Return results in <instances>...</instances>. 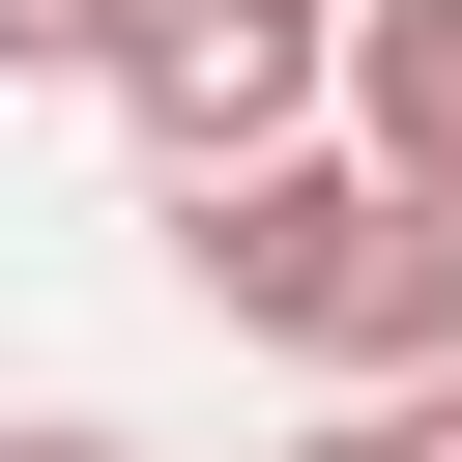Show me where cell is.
<instances>
[{"mask_svg": "<svg viewBox=\"0 0 462 462\" xmlns=\"http://www.w3.org/2000/svg\"><path fill=\"white\" fill-rule=\"evenodd\" d=\"M173 289L231 318V346H289V375H462V231L433 202H375L346 144H260V173H173Z\"/></svg>", "mask_w": 462, "mask_h": 462, "instance_id": "1", "label": "cell"}, {"mask_svg": "<svg viewBox=\"0 0 462 462\" xmlns=\"http://www.w3.org/2000/svg\"><path fill=\"white\" fill-rule=\"evenodd\" d=\"M116 116H144L173 173H260V144L318 116V29H202V0H144V29H116Z\"/></svg>", "mask_w": 462, "mask_h": 462, "instance_id": "2", "label": "cell"}, {"mask_svg": "<svg viewBox=\"0 0 462 462\" xmlns=\"http://www.w3.org/2000/svg\"><path fill=\"white\" fill-rule=\"evenodd\" d=\"M318 87H346V173L462 231V0H346V29H318Z\"/></svg>", "mask_w": 462, "mask_h": 462, "instance_id": "3", "label": "cell"}, {"mask_svg": "<svg viewBox=\"0 0 462 462\" xmlns=\"http://www.w3.org/2000/svg\"><path fill=\"white\" fill-rule=\"evenodd\" d=\"M289 462H462V375H375V404H318Z\"/></svg>", "mask_w": 462, "mask_h": 462, "instance_id": "4", "label": "cell"}, {"mask_svg": "<svg viewBox=\"0 0 462 462\" xmlns=\"http://www.w3.org/2000/svg\"><path fill=\"white\" fill-rule=\"evenodd\" d=\"M116 29L144 0H0V87H116Z\"/></svg>", "mask_w": 462, "mask_h": 462, "instance_id": "5", "label": "cell"}, {"mask_svg": "<svg viewBox=\"0 0 462 462\" xmlns=\"http://www.w3.org/2000/svg\"><path fill=\"white\" fill-rule=\"evenodd\" d=\"M202 29H346V0H202Z\"/></svg>", "mask_w": 462, "mask_h": 462, "instance_id": "6", "label": "cell"}, {"mask_svg": "<svg viewBox=\"0 0 462 462\" xmlns=\"http://www.w3.org/2000/svg\"><path fill=\"white\" fill-rule=\"evenodd\" d=\"M0 462H144V433H0Z\"/></svg>", "mask_w": 462, "mask_h": 462, "instance_id": "7", "label": "cell"}]
</instances>
